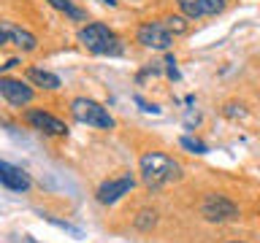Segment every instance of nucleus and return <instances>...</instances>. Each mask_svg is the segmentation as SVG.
<instances>
[{
	"label": "nucleus",
	"instance_id": "19",
	"mask_svg": "<svg viewBox=\"0 0 260 243\" xmlns=\"http://www.w3.org/2000/svg\"><path fill=\"white\" fill-rule=\"evenodd\" d=\"M101 3H109V6H114V3H117V0H101Z\"/></svg>",
	"mask_w": 260,
	"mask_h": 243
},
{
	"label": "nucleus",
	"instance_id": "15",
	"mask_svg": "<svg viewBox=\"0 0 260 243\" xmlns=\"http://www.w3.org/2000/svg\"><path fill=\"white\" fill-rule=\"evenodd\" d=\"M179 143H182V149H187L190 154H206V151H209V146H206V143L195 141V138H187V135H184Z\"/></svg>",
	"mask_w": 260,
	"mask_h": 243
},
{
	"label": "nucleus",
	"instance_id": "18",
	"mask_svg": "<svg viewBox=\"0 0 260 243\" xmlns=\"http://www.w3.org/2000/svg\"><path fill=\"white\" fill-rule=\"evenodd\" d=\"M16 65H19V60H8V62L3 65V70H11V68H16Z\"/></svg>",
	"mask_w": 260,
	"mask_h": 243
},
{
	"label": "nucleus",
	"instance_id": "14",
	"mask_svg": "<svg viewBox=\"0 0 260 243\" xmlns=\"http://www.w3.org/2000/svg\"><path fill=\"white\" fill-rule=\"evenodd\" d=\"M154 224H157V214H154V211H141V214L136 216V227H138V230H152Z\"/></svg>",
	"mask_w": 260,
	"mask_h": 243
},
{
	"label": "nucleus",
	"instance_id": "7",
	"mask_svg": "<svg viewBox=\"0 0 260 243\" xmlns=\"http://www.w3.org/2000/svg\"><path fill=\"white\" fill-rule=\"evenodd\" d=\"M24 119H27V125L32 130H41V133H46V135H68L65 122H60L57 116H52V113H46L41 108H30L24 113Z\"/></svg>",
	"mask_w": 260,
	"mask_h": 243
},
{
	"label": "nucleus",
	"instance_id": "6",
	"mask_svg": "<svg viewBox=\"0 0 260 243\" xmlns=\"http://www.w3.org/2000/svg\"><path fill=\"white\" fill-rule=\"evenodd\" d=\"M136 186V178L133 176H119V178H109L98 186V202L103 206H114L117 200H122L125 194Z\"/></svg>",
	"mask_w": 260,
	"mask_h": 243
},
{
	"label": "nucleus",
	"instance_id": "12",
	"mask_svg": "<svg viewBox=\"0 0 260 243\" xmlns=\"http://www.w3.org/2000/svg\"><path fill=\"white\" fill-rule=\"evenodd\" d=\"M27 78H30L36 87H44V89H60V78H57L54 73L44 70V68H30V70H27Z\"/></svg>",
	"mask_w": 260,
	"mask_h": 243
},
{
	"label": "nucleus",
	"instance_id": "16",
	"mask_svg": "<svg viewBox=\"0 0 260 243\" xmlns=\"http://www.w3.org/2000/svg\"><path fill=\"white\" fill-rule=\"evenodd\" d=\"M162 24H166V27L174 32V35H184V32H187V22L182 19V16H168Z\"/></svg>",
	"mask_w": 260,
	"mask_h": 243
},
{
	"label": "nucleus",
	"instance_id": "3",
	"mask_svg": "<svg viewBox=\"0 0 260 243\" xmlns=\"http://www.w3.org/2000/svg\"><path fill=\"white\" fill-rule=\"evenodd\" d=\"M71 113H73V119L81 122V125H87V127H98V130H111L114 127V116L101 103L89 100V97H76V100L71 103Z\"/></svg>",
	"mask_w": 260,
	"mask_h": 243
},
{
	"label": "nucleus",
	"instance_id": "17",
	"mask_svg": "<svg viewBox=\"0 0 260 243\" xmlns=\"http://www.w3.org/2000/svg\"><path fill=\"white\" fill-rule=\"evenodd\" d=\"M166 65H168V78H174V81H176V78H179V70H176V60H174L171 54L166 57Z\"/></svg>",
	"mask_w": 260,
	"mask_h": 243
},
{
	"label": "nucleus",
	"instance_id": "8",
	"mask_svg": "<svg viewBox=\"0 0 260 243\" xmlns=\"http://www.w3.org/2000/svg\"><path fill=\"white\" fill-rule=\"evenodd\" d=\"M182 14L187 19H198V16H214L225 8V0H176Z\"/></svg>",
	"mask_w": 260,
	"mask_h": 243
},
{
	"label": "nucleus",
	"instance_id": "11",
	"mask_svg": "<svg viewBox=\"0 0 260 243\" xmlns=\"http://www.w3.org/2000/svg\"><path fill=\"white\" fill-rule=\"evenodd\" d=\"M3 44H14V46L24 49V52H32V49L38 46V40L32 32L22 30V27H14L11 22H3Z\"/></svg>",
	"mask_w": 260,
	"mask_h": 243
},
{
	"label": "nucleus",
	"instance_id": "10",
	"mask_svg": "<svg viewBox=\"0 0 260 243\" xmlns=\"http://www.w3.org/2000/svg\"><path fill=\"white\" fill-rule=\"evenodd\" d=\"M0 95L6 97L11 105H27L32 100V89L27 84H22V81L16 78H0Z\"/></svg>",
	"mask_w": 260,
	"mask_h": 243
},
{
	"label": "nucleus",
	"instance_id": "2",
	"mask_svg": "<svg viewBox=\"0 0 260 243\" xmlns=\"http://www.w3.org/2000/svg\"><path fill=\"white\" fill-rule=\"evenodd\" d=\"M79 44L92 54L101 57H119L122 54V40L114 35V30H109L101 22H92L87 27L79 30Z\"/></svg>",
	"mask_w": 260,
	"mask_h": 243
},
{
	"label": "nucleus",
	"instance_id": "9",
	"mask_svg": "<svg viewBox=\"0 0 260 243\" xmlns=\"http://www.w3.org/2000/svg\"><path fill=\"white\" fill-rule=\"evenodd\" d=\"M0 181H3V186L11 192H27L32 186L30 176L24 173L22 168L11 165V162H0Z\"/></svg>",
	"mask_w": 260,
	"mask_h": 243
},
{
	"label": "nucleus",
	"instance_id": "13",
	"mask_svg": "<svg viewBox=\"0 0 260 243\" xmlns=\"http://www.w3.org/2000/svg\"><path fill=\"white\" fill-rule=\"evenodd\" d=\"M49 6L52 8H57V11H65L71 16V19H84V11H81V8H76L73 6V0H49Z\"/></svg>",
	"mask_w": 260,
	"mask_h": 243
},
{
	"label": "nucleus",
	"instance_id": "20",
	"mask_svg": "<svg viewBox=\"0 0 260 243\" xmlns=\"http://www.w3.org/2000/svg\"><path fill=\"white\" fill-rule=\"evenodd\" d=\"M233 243H239V240H233Z\"/></svg>",
	"mask_w": 260,
	"mask_h": 243
},
{
	"label": "nucleus",
	"instance_id": "1",
	"mask_svg": "<svg viewBox=\"0 0 260 243\" xmlns=\"http://www.w3.org/2000/svg\"><path fill=\"white\" fill-rule=\"evenodd\" d=\"M141 181L149 186V189H160V186H168L182 178V168L174 157L160 151H149L141 157Z\"/></svg>",
	"mask_w": 260,
	"mask_h": 243
},
{
	"label": "nucleus",
	"instance_id": "5",
	"mask_svg": "<svg viewBox=\"0 0 260 243\" xmlns=\"http://www.w3.org/2000/svg\"><path fill=\"white\" fill-rule=\"evenodd\" d=\"M138 44L146 46V49H160L166 52L174 44V32H171L162 22H146L138 27Z\"/></svg>",
	"mask_w": 260,
	"mask_h": 243
},
{
	"label": "nucleus",
	"instance_id": "4",
	"mask_svg": "<svg viewBox=\"0 0 260 243\" xmlns=\"http://www.w3.org/2000/svg\"><path fill=\"white\" fill-rule=\"evenodd\" d=\"M201 216L206 222H214V224H222V222H233L239 216V206L233 200H228L225 194H217V192H209L206 197L201 200Z\"/></svg>",
	"mask_w": 260,
	"mask_h": 243
}]
</instances>
